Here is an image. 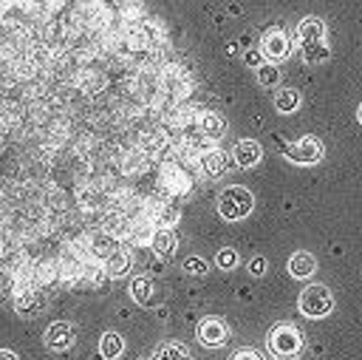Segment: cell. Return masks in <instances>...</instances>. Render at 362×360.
I'll use <instances>...</instances> for the list:
<instances>
[{
    "label": "cell",
    "instance_id": "1",
    "mask_svg": "<svg viewBox=\"0 0 362 360\" xmlns=\"http://www.w3.org/2000/svg\"><path fill=\"white\" fill-rule=\"evenodd\" d=\"M297 43H300V60L308 68H317L322 62H328L331 57V45H328V31L322 17L317 14H305L297 23Z\"/></svg>",
    "mask_w": 362,
    "mask_h": 360
},
{
    "label": "cell",
    "instance_id": "2",
    "mask_svg": "<svg viewBox=\"0 0 362 360\" xmlns=\"http://www.w3.org/2000/svg\"><path fill=\"white\" fill-rule=\"evenodd\" d=\"M303 346L305 340L294 323H274L266 334V349L277 360H297L303 354Z\"/></svg>",
    "mask_w": 362,
    "mask_h": 360
},
{
    "label": "cell",
    "instance_id": "3",
    "mask_svg": "<svg viewBox=\"0 0 362 360\" xmlns=\"http://www.w3.org/2000/svg\"><path fill=\"white\" fill-rule=\"evenodd\" d=\"M215 210L223 221H240L255 210V193L243 184H229L218 193L215 198Z\"/></svg>",
    "mask_w": 362,
    "mask_h": 360
},
{
    "label": "cell",
    "instance_id": "4",
    "mask_svg": "<svg viewBox=\"0 0 362 360\" xmlns=\"http://www.w3.org/2000/svg\"><path fill=\"white\" fill-rule=\"evenodd\" d=\"M297 309L303 317L311 320H322L334 312V292L325 283H308L300 295H297Z\"/></svg>",
    "mask_w": 362,
    "mask_h": 360
},
{
    "label": "cell",
    "instance_id": "5",
    "mask_svg": "<svg viewBox=\"0 0 362 360\" xmlns=\"http://www.w3.org/2000/svg\"><path fill=\"white\" fill-rule=\"evenodd\" d=\"M260 54L266 62H283L288 54H291V37L283 26H269L263 34H260Z\"/></svg>",
    "mask_w": 362,
    "mask_h": 360
},
{
    "label": "cell",
    "instance_id": "6",
    "mask_svg": "<svg viewBox=\"0 0 362 360\" xmlns=\"http://www.w3.org/2000/svg\"><path fill=\"white\" fill-rule=\"evenodd\" d=\"M280 150L286 153L288 162L305 164V167H311L322 159V142L317 136H300L297 142H280Z\"/></svg>",
    "mask_w": 362,
    "mask_h": 360
},
{
    "label": "cell",
    "instance_id": "7",
    "mask_svg": "<svg viewBox=\"0 0 362 360\" xmlns=\"http://www.w3.org/2000/svg\"><path fill=\"white\" fill-rule=\"evenodd\" d=\"M195 337H198V343H201L204 349H223V346L229 343V326H226L223 317L206 315V317L198 320Z\"/></svg>",
    "mask_w": 362,
    "mask_h": 360
},
{
    "label": "cell",
    "instance_id": "8",
    "mask_svg": "<svg viewBox=\"0 0 362 360\" xmlns=\"http://www.w3.org/2000/svg\"><path fill=\"white\" fill-rule=\"evenodd\" d=\"M42 343L48 351H68L76 343V326L68 320H54L42 332Z\"/></svg>",
    "mask_w": 362,
    "mask_h": 360
},
{
    "label": "cell",
    "instance_id": "9",
    "mask_svg": "<svg viewBox=\"0 0 362 360\" xmlns=\"http://www.w3.org/2000/svg\"><path fill=\"white\" fill-rule=\"evenodd\" d=\"M229 159H232V164L249 170L263 159V145L257 139H238L232 145V150H229Z\"/></svg>",
    "mask_w": 362,
    "mask_h": 360
},
{
    "label": "cell",
    "instance_id": "10",
    "mask_svg": "<svg viewBox=\"0 0 362 360\" xmlns=\"http://www.w3.org/2000/svg\"><path fill=\"white\" fill-rule=\"evenodd\" d=\"M130 298L139 306H156L158 303V286H156V281L147 278V275H133L130 278Z\"/></svg>",
    "mask_w": 362,
    "mask_h": 360
},
{
    "label": "cell",
    "instance_id": "11",
    "mask_svg": "<svg viewBox=\"0 0 362 360\" xmlns=\"http://www.w3.org/2000/svg\"><path fill=\"white\" fill-rule=\"evenodd\" d=\"M45 309V295L37 292V289H23L14 295V312L20 317H34Z\"/></svg>",
    "mask_w": 362,
    "mask_h": 360
},
{
    "label": "cell",
    "instance_id": "12",
    "mask_svg": "<svg viewBox=\"0 0 362 360\" xmlns=\"http://www.w3.org/2000/svg\"><path fill=\"white\" fill-rule=\"evenodd\" d=\"M314 272H317V258H314L308 249H297V252H291V258H288V275H291V278H297V281H308Z\"/></svg>",
    "mask_w": 362,
    "mask_h": 360
},
{
    "label": "cell",
    "instance_id": "13",
    "mask_svg": "<svg viewBox=\"0 0 362 360\" xmlns=\"http://www.w3.org/2000/svg\"><path fill=\"white\" fill-rule=\"evenodd\" d=\"M198 128H201V133H204L206 139H221V136L226 133L229 122H226V116L218 113V111H204V113L198 116Z\"/></svg>",
    "mask_w": 362,
    "mask_h": 360
},
{
    "label": "cell",
    "instance_id": "14",
    "mask_svg": "<svg viewBox=\"0 0 362 360\" xmlns=\"http://www.w3.org/2000/svg\"><path fill=\"white\" fill-rule=\"evenodd\" d=\"M201 164H204V173L209 176V179H221V176H226V170L232 167V159H229V153H223V150H206L204 153V159H201Z\"/></svg>",
    "mask_w": 362,
    "mask_h": 360
},
{
    "label": "cell",
    "instance_id": "15",
    "mask_svg": "<svg viewBox=\"0 0 362 360\" xmlns=\"http://www.w3.org/2000/svg\"><path fill=\"white\" fill-rule=\"evenodd\" d=\"M150 247H153V252L158 255V258H164V261H170L173 255H175V249H178V235L173 232V230H156L153 232V238H150Z\"/></svg>",
    "mask_w": 362,
    "mask_h": 360
},
{
    "label": "cell",
    "instance_id": "16",
    "mask_svg": "<svg viewBox=\"0 0 362 360\" xmlns=\"http://www.w3.org/2000/svg\"><path fill=\"white\" fill-rule=\"evenodd\" d=\"M124 354V337L119 332H102L99 337V357L102 360H119Z\"/></svg>",
    "mask_w": 362,
    "mask_h": 360
},
{
    "label": "cell",
    "instance_id": "17",
    "mask_svg": "<svg viewBox=\"0 0 362 360\" xmlns=\"http://www.w3.org/2000/svg\"><path fill=\"white\" fill-rule=\"evenodd\" d=\"M130 266H133L130 252H127V249H119V247H116V249L107 255V261H105V272H107L110 278H122V275H127Z\"/></svg>",
    "mask_w": 362,
    "mask_h": 360
},
{
    "label": "cell",
    "instance_id": "18",
    "mask_svg": "<svg viewBox=\"0 0 362 360\" xmlns=\"http://www.w3.org/2000/svg\"><path fill=\"white\" fill-rule=\"evenodd\" d=\"M150 360H192L189 349L178 340H167V343H158L156 351L150 354Z\"/></svg>",
    "mask_w": 362,
    "mask_h": 360
},
{
    "label": "cell",
    "instance_id": "19",
    "mask_svg": "<svg viewBox=\"0 0 362 360\" xmlns=\"http://www.w3.org/2000/svg\"><path fill=\"white\" fill-rule=\"evenodd\" d=\"M272 102H274V111L277 113H294L303 99H300V91L297 88H277Z\"/></svg>",
    "mask_w": 362,
    "mask_h": 360
},
{
    "label": "cell",
    "instance_id": "20",
    "mask_svg": "<svg viewBox=\"0 0 362 360\" xmlns=\"http://www.w3.org/2000/svg\"><path fill=\"white\" fill-rule=\"evenodd\" d=\"M255 77H257V85L260 88H277L280 85V68L274 62H260L255 68Z\"/></svg>",
    "mask_w": 362,
    "mask_h": 360
},
{
    "label": "cell",
    "instance_id": "21",
    "mask_svg": "<svg viewBox=\"0 0 362 360\" xmlns=\"http://www.w3.org/2000/svg\"><path fill=\"white\" fill-rule=\"evenodd\" d=\"M238 264H240V252L235 247H221L215 252V266L221 272H232V269H238Z\"/></svg>",
    "mask_w": 362,
    "mask_h": 360
},
{
    "label": "cell",
    "instance_id": "22",
    "mask_svg": "<svg viewBox=\"0 0 362 360\" xmlns=\"http://www.w3.org/2000/svg\"><path fill=\"white\" fill-rule=\"evenodd\" d=\"M181 269H184L187 275H192V278H204V275L209 272V264H206L201 255H189V258H184Z\"/></svg>",
    "mask_w": 362,
    "mask_h": 360
},
{
    "label": "cell",
    "instance_id": "23",
    "mask_svg": "<svg viewBox=\"0 0 362 360\" xmlns=\"http://www.w3.org/2000/svg\"><path fill=\"white\" fill-rule=\"evenodd\" d=\"M113 249H116V241H113L110 235H96V238H93V252H96V255H105V258H107Z\"/></svg>",
    "mask_w": 362,
    "mask_h": 360
},
{
    "label": "cell",
    "instance_id": "24",
    "mask_svg": "<svg viewBox=\"0 0 362 360\" xmlns=\"http://www.w3.org/2000/svg\"><path fill=\"white\" fill-rule=\"evenodd\" d=\"M246 269H249V275H252V278H263V275H266V269H269V264H266V258H263V255H255V258L246 264Z\"/></svg>",
    "mask_w": 362,
    "mask_h": 360
},
{
    "label": "cell",
    "instance_id": "25",
    "mask_svg": "<svg viewBox=\"0 0 362 360\" xmlns=\"http://www.w3.org/2000/svg\"><path fill=\"white\" fill-rule=\"evenodd\" d=\"M229 360H266L257 349H252V346H243V349H238V351H232L229 354Z\"/></svg>",
    "mask_w": 362,
    "mask_h": 360
},
{
    "label": "cell",
    "instance_id": "26",
    "mask_svg": "<svg viewBox=\"0 0 362 360\" xmlns=\"http://www.w3.org/2000/svg\"><path fill=\"white\" fill-rule=\"evenodd\" d=\"M243 62H246L249 68H257V65H260V62H266V60H263L260 48H249V51L243 54Z\"/></svg>",
    "mask_w": 362,
    "mask_h": 360
},
{
    "label": "cell",
    "instance_id": "27",
    "mask_svg": "<svg viewBox=\"0 0 362 360\" xmlns=\"http://www.w3.org/2000/svg\"><path fill=\"white\" fill-rule=\"evenodd\" d=\"M0 360H20V357H17V351H11V349H0Z\"/></svg>",
    "mask_w": 362,
    "mask_h": 360
},
{
    "label": "cell",
    "instance_id": "28",
    "mask_svg": "<svg viewBox=\"0 0 362 360\" xmlns=\"http://www.w3.org/2000/svg\"><path fill=\"white\" fill-rule=\"evenodd\" d=\"M356 119H359V125H362V102H359V108H356Z\"/></svg>",
    "mask_w": 362,
    "mask_h": 360
},
{
    "label": "cell",
    "instance_id": "29",
    "mask_svg": "<svg viewBox=\"0 0 362 360\" xmlns=\"http://www.w3.org/2000/svg\"><path fill=\"white\" fill-rule=\"evenodd\" d=\"M141 360H150V357H141Z\"/></svg>",
    "mask_w": 362,
    "mask_h": 360
}]
</instances>
